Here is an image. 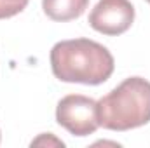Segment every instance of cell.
Listing matches in <instances>:
<instances>
[{"mask_svg": "<svg viewBox=\"0 0 150 148\" xmlns=\"http://www.w3.org/2000/svg\"><path fill=\"white\" fill-rule=\"evenodd\" d=\"M28 5V0H0V19L19 14Z\"/></svg>", "mask_w": 150, "mask_h": 148, "instance_id": "6", "label": "cell"}, {"mask_svg": "<svg viewBox=\"0 0 150 148\" xmlns=\"http://www.w3.org/2000/svg\"><path fill=\"white\" fill-rule=\"evenodd\" d=\"M89 5V0H42L45 16L52 21H72L80 18Z\"/></svg>", "mask_w": 150, "mask_h": 148, "instance_id": "5", "label": "cell"}, {"mask_svg": "<svg viewBox=\"0 0 150 148\" xmlns=\"http://www.w3.org/2000/svg\"><path fill=\"white\" fill-rule=\"evenodd\" d=\"M51 68L61 82L100 85L113 73L112 52L89 38L61 40L51 49Z\"/></svg>", "mask_w": 150, "mask_h": 148, "instance_id": "1", "label": "cell"}, {"mask_svg": "<svg viewBox=\"0 0 150 148\" xmlns=\"http://www.w3.org/2000/svg\"><path fill=\"white\" fill-rule=\"evenodd\" d=\"M133 21L134 7L129 0H100L89 14V26L108 37L122 35Z\"/></svg>", "mask_w": 150, "mask_h": 148, "instance_id": "4", "label": "cell"}, {"mask_svg": "<svg viewBox=\"0 0 150 148\" xmlns=\"http://www.w3.org/2000/svg\"><path fill=\"white\" fill-rule=\"evenodd\" d=\"M32 147H65V143L61 140H58L54 134L47 132V134H40L32 141Z\"/></svg>", "mask_w": 150, "mask_h": 148, "instance_id": "7", "label": "cell"}, {"mask_svg": "<svg viewBox=\"0 0 150 148\" xmlns=\"http://www.w3.org/2000/svg\"><path fill=\"white\" fill-rule=\"evenodd\" d=\"M100 125L108 131H129L150 122V82L129 77L98 101Z\"/></svg>", "mask_w": 150, "mask_h": 148, "instance_id": "2", "label": "cell"}, {"mask_svg": "<svg viewBox=\"0 0 150 148\" xmlns=\"http://www.w3.org/2000/svg\"><path fill=\"white\" fill-rule=\"evenodd\" d=\"M147 2H149V4H150V0H147Z\"/></svg>", "mask_w": 150, "mask_h": 148, "instance_id": "8", "label": "cell"}, {"mask_svg": "<svg viewBox=\"0 0 150 148\" xmlns=\"http://www.w3.org/2000/svg\"><path fill=\"white\" fill-rule=\"evenodd\" d=\"M56 120L74 136H89L100 127L98 101L82 94H68L56 106Z\"/></svg>", "mask_w": 150, "mask_h": 148, "instance_id": "3", "label": "cell"}]
</instances>
